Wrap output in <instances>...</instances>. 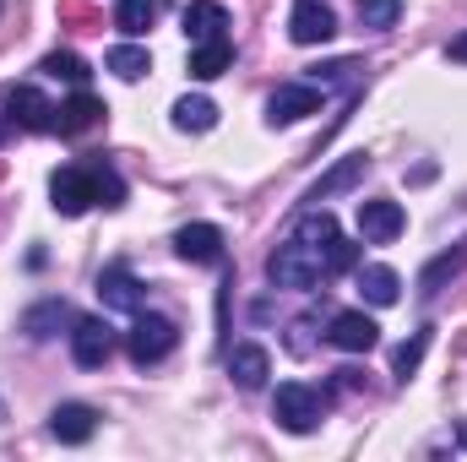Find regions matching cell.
Masks as SVG:
<instances>
[{
  "label": "cell",
  "instance_id": "22",
  "mask_svg": "<svg viewBox=\"0 0 467 462\" xmlns=\"http://www.w3.org/2000/svg\"><path fill=\"white\" fill-rule=\"evenodd\" d=\"M104 66H109V71H115L119 82H141V77H147V71H152V60H147V49H141V44H115V49H109V60H104Z\"/></svg>",
  "mask_w": 467,
  "mask_h": 462
},
{
  "label": "cell",
  "instance_id": "14",
  "mask_svg": "<svg viewBox=\"0 0 467 462\" xmlns=\"http://www.w3.org/2000/svg\"><path fill=\"white\" fill-rule=\"evenodd\" d=\"M104 115H109V110H104L93 93H71V99L55 110V131H60V136H82V131L104 125Z\"/></svg>",
  "mask_w": 467,
  "mask_h": 462
},
{
  "label": "cell",
  "instance_id": "12",
  "mask_svg": "<svg viewBox=\"0 0 467 462\" xmlns=\"http://www.w3.org/2000/svg\"><path fill=\"white\" fill-rule=\"evenodd\" d=\"M174 250H180L185 261H196V267H213V261H223V229H213V224H185V229L174 234Z\"/></svg>",
  "mask_w": 467,
  "mask_h": 462
},
{
  "label": "cell",
  "instance_id": "33",
  "mask_svg": "<svg viewBox=\"0 0 467 462\" xmlns=\"http://www.w3.org/2000/svg\"><path fill=\"white\" fill-rule=\"evenodd\" d=\"M0 419H5V408H0Z\"/></svg>",
  "mask_w": 467,
  "mask_h": 462
},
{
  "label": "cell",
  "instance_id": "18",
  "mask_svg": "<svg viewBox=\"0 0 467 462\" xmlns=\"http://www.w3.org/2000/svg\"><path fill=\"white\" fill-rule=\"evenodd\" d=\"M234 60V44L229 38H207V44H196L191 49V77L196 82H213V77H223Z\"/></svg>",
  "mask_w": 467,
  "mask_h": 462
},
{
  "label": "cell",
  "instance_id": "25",
  "mask_svg": "<svg viewBox=\"0 0 467 462\" xmlns=\"http://www.w3.org/2000/svg\"><path fill=\"white\" fill-rule=\"evenodd\" d=\"M44 71L49 77H60V82H71V88H88V60L82 55H71V49H55V55H44Z\"/></svg>",
  "mask_w": 467,
  "mask_h": 462
},
{
  "label": "cell",
  "instance_id": "29",
  "mask_svg": "<svg viewBox=\"0 0 467 462\" xmlns=\"http://www.w3.org/2000/svg\"><path fill=\"white\" fill-rule=\"evenodd\" d=\"M60 22H66V27H77V33H93V27H104L99 5H88V0H60Z\"/></svg>",
  "mask_w": 467,
  "mask_h": 462
},
{
  "label": "cell",
  "instance_id": "13",
  "mask_svg": "<svg viewBox=\"0 0 467 462\" xmlns=\"http://www.w3.org/2000/svg\"><path fill=\"white\" fill-rule=\"evenodd\" d=\"M180 22H185V38H191V44H207V38H229V11H223L218 0H191Z\"/></svg>",
  "mask_w": 467,
  "mask_h": 462
},
{
  "label": "cell",
  "instance_id": "16",
  "mask_svg": "<svg viewBox=\"0 0 467 462\" xmlns=\"http://www.w3.org/2000/svg\"><path fill=\"white\" fill-rule=\"evenodd\" d=\"M229 375L244 386V392H255V386H266V375H272V359H266V348L261 343H239L229 348Z\"/></svg>",
  "mask_w": 467,
  "mask_h": 462
},
{
  "label": "cell",
  "instance_id": "21",
  "mask_svg": "<svg viewBox=\"0 0 467 462\" xmlns=\"http://www.w3.org/2000/svg\"><path fill=\"white\" fill-rule=\"evenodd\" d=\"M152 22H158V0H119L115 5V27L125 38H141Z\"/></svg>",
  "mask_w": 467,
  "mask_h": 462
},
{
  "label": "cell",
  "instance_id": "23",
  "mask_svg": "<svg viewBox=\"0 0 467 462\" xmlns=\"http://www.w3.org/2000/svg\"><path fill=\"white\" fill-rule=\"evenodd\" d=\"M174 125L180 131H213L218 125V104L213 99H180L174 104Z\"/></svg>",
  "mask_w": 467,
  "mask_h": 462
},
{
  "label": "cell",
  "instance_id": "26",
  "mask_svg": "<svg viewBox=\"0 0 467 462\" xmlns=\"http://www.w3.org/2000/svg\"><path fill=\"white\" fill-rule=\"evenodd\" d=\"M294 239H310V245H332V239H337V218H332L327 207H310V213L299 218Z\"/></svg>",
  "mask_w": 467,
  "mask_h": 462
},
{
  "label": "cell",
  "instance_id": "30",
  "mask_svg": "<svg viewBox=\"0 0 467 462\" xmlns=\"http://www.w3.org/2000/svg\"><path fill=\"white\" fill-rule=\"evenodd\" d=\"M353 261H358V245H348V239L337 234V239L327 245V278H337V272H348Z\"/></svg>",
  "mask_w": 467,
  "mask_h": 462
},
{
  "label": "cell",
  "instance_id": "5",
  "mask_svg": "<svg viewBox=\"0 0 467 462\" xmlns=\"http://www.w3.org/2000/svg\"><path fill=\"white\" fill-rule=\"evenodd\" d=\"M71 353H77V364H82V370L109 364V353H115V332H109V321H99V316L77 321V327H71Z\"/></svg>",
  "mask_w": 467,
  "mask_h": 462
},
{
  "label": "cell",
  "instance_id": "31",
  "mask_svg": "<svg viewBox=\"0 0 467 462\" xmlns=\"http://www.w3.org/2000/svg\"><path fill=\"white\" fill-rule=\"evenodd\" d=\"M358 381H364V375H358V370H337V386H343V392H353V386H358Z\"/></svg>",
  "mask_w": 467,
  "mask_h": 462
},
{
  "label": "cell",
  "instance_id": "20",
  "mask_svg": "<svg viewBox=\"0 0 467 462\" xmlns=\"http://www.w3.org/2000/svg\"><path fill=\"white\" fill-rule=\"evenodd\" d=\"M358 294H364L369 305H397L402 278H397L391 267H364V272H358Z\"/></svg>",
  "mask_w": 467,
  "mask_h": 462
},
{
  "label": "cell",
  "instance_id": "32",
  "mask_svg": "<svg viewBox=\"0 0 467 462\" xmlns=\"http://www.w3.org/2000/svg\"><path fill=\"white\" fill-rule=\"evenodd\" d=\"M446 55H451V60H462V66H467V33H462V38H451V49H446Z\"/></svg>",
  "mask_w": 467,
  "mask_h": 462
},
{
  "label": "cell",
  "instance_id": "7",
  "mask_svg": "<svg viewBox=\"0 0 467 462\" xmlns=\"http://www.w3.org/2000/svg\"><path fill=\"white\" fill-rule=\"evenodd\" d=\"M5 120L22 131H55V104L38 88H11L5 93Z\"/></svg>",
  "mask_w": 467,
  "mask_h": 462
},
{
  "label": "cell",
  "instance_id": "15",
  "mask_svg": "<svg viewBox=\"0 0 467 462\" xmlns=\"http://www.w3.org/2000/svg\"><path fill=\"white\" fill-rule=\"evenodd\" d=\"M99 299H104V310H125V316H136L141 310V283L125 272V267H109L104 278H99Z\"/></svg>",
  "mask_w": 467,
  "mask_h": 462
},
{
  "label": "cell",
  "instance_id": "10",
  "mask_svg": "<svg viewBox=\"0 0 467 462\" xmlns=\"http://www.w3.org/2000/svg\"><path fill=\"white\" fill-rule=\"evenodd\" d=\"M402 224H408V213L397 202H358V234L369 245H391L402 234Z\"/></svg>",
  "mask_w": 467,
  "mask_h": 462
},
{
  "label": "cell",
  "instance_id": "6",
  "mask_svg": "<svg viewBox=\"0 0 467 462\" xmlns=\"http://www.w3.org/2000/svg\"><path fill=\"white\" fill-rule=\"evenodd\" d=\"M316 110H321V88H310V82H288V88H277L266 99V120L272 125H294V120L316 115Z\"/></svg>",
  "mask_w": 467,
  "mask_h": 462
},
{
  "label": "cell",
  "instance_id": "28",
  "mask_svg": "<svg viewBox=\"0 0 467 462\" xmlns=\"http://www.w3.org/2000/svg\"><path fill=\"white\" fill-rule=\"evenodd\" d=\"M424 348H430V327H424V332H413L408 343H402L397 353H391V370H397V381H408V375L419 370V359H424Z\"/></svg>",
  "mask_w": 467,
  "mask_h": 462
},
{
  "label": "cell",
  "instance_id": "27",
  "mask_svg": "<svg viewBox=\"0 0 467 462\" xmlns=\"http://www.w3.org/2000/svg\"><path fill=\"white\" fill-rule=\"evenodd\" d=\"M397 16H402V0H358V22L375 27V33L397 27Z\"/></svg>",
  "mask_w": 467,
  "mask_h": 462
},
{
  "label": "cell",
  "instance_id": "11",
  "mask_svg": "<svg viewBox=\"0 0 467 462\" xmlns=\"http://www.w3.org/2000/svg\"><path fill=\"white\" fill-rule=\"evenodd\" d=\"M332 343L343 348V353H369V348L380 343V327L364 316V310H337L332 316V332H327Z\"/></svg>",
  "mask_w": 467,
  "mask_h": 462
},
{
  "label": "cell",
  "instance_id": "24",
  "mask_svg": "<svg viewBox=\"0 0 467 462\" xmlns=\"http://www.w3.org/2000/svg\"><path fill=\"white\" fill-rule=\"evenodd\" d=\"M462 267H467V239L457 245V250H446L441 261H430V267H424V278H419V289H424V294H435V289H441L446 278H457Z\"/></svg>",
  "mask_w": 467,
  "mask_h": 462
},
{
  "label": "cell",
  "instance_id": "1",
  "mask_svg": "<svg viewBox=\"0 0 467 462\" xmlns=\"http://www.w3.org/2000/svg\"><path fill=\"white\" fill-rule=\"evenodd\" d=\"M49 196H55V213L77 218V213H88L93 202H99V207H119V202H125V185H119L109 169H99V163H71V169H60V174L49 180Z\"/></svg>",
  "mask_w": 467,
  "mask_h": 462
},
{
  "label": "cell",
  "instance_id": "8",
  "mask_svg": "<svg viewBox=\"0 0 467 462\" xmlns=\"http://www.w3.org/2000/svg\"><path fill=\"white\" fill-rule=\"evenodd\" d=\"M337 33V16L321 5V0H299L294 11H288V38L294 44H327Z\"/></svg>",
  "mask_w": 467,
  "mask_h": 462
},
{
  "label": "cell",
  "instance_id": "17",
  "mask_svg": "<svg viewBox=\"0 0 467 462\" xmlns=\"http://www.w3.org/2000/svg\"><path fill=\"white\" fill-rule=\"evenodd\" d=\"M364 169H369V158H364V152H358V158H343L327 180H316V185L305 191V202H310V207H321V202H332L337 191H353V185L364 180Z\"/></svg>",
  "mask_w": 467,
  "mask_h": 462
},
{
  "label": "cell",
  "instance_id": "9",
  "mask_svg": "<svg viewBox=\"0 0 467 462\" xmlns=\"http://www.w3.org/2000/svg\"><path fill=\"white\" fill-rule=\"evenodd\" d=\"M93 430H99V408H88V403H60V408L49 414V436L66 441V446L93 441Z\"/></svg>",
  "mask_w": 467,
  "mask_h": 462
},
{
  "label": "cell",
  "instance_id": "3",
  "mask_svg": "<svg viewBox=\"0 0 467 462\" xmlns=\"http://www.w3.org/2000/svg\"><path fill=\"white\" fill-rule=\"evenodd\" d=\"M272 414H277V425H283V430L310 436V430L321 425V414H327V397H321L316 386H305V381H283V386H277V397H272Z\"/></svg>",
  "mask_w": 467,
  "mask_h": 462
},
{
  "label": "cell",
  "instance_id": "2",
  "mask_svg": "<svg viewBox=\"0 0 467 462\" xmlns=\"http://www.w3.org/2000/svg\"><path fill=\"white\" fill-rule=\"evenodd\" d=\"M266 278L277 289H316L327 278V245H310V239H288L272 250L266 261Z\"/></svg>",
  "mask_w": 467,
  "mask_h": 462
},
{
  "label": "cell",
  "instance_id": "19",
  "mask_svg": "<svg viewBox=\"0 0 467 462\" xmlns=\"http://www.w3.org/2000/svg\"><path fill=\"white\" fill-rule=\"evenodd\" d=\"M66 321H71V305H66V299H44V305H33V310L22 316V332H27V338H55Z\"/></svg>",
  "mask_w": 467,
  "mask_h": 462
},
{
  "label": "cell",
  "instance_id": "4",
  "mask_svg": "<svg viewBox=\"0 0 467 462\" xmlns=\"http://www.w3.org/2000/svg\"><path fill=\"white\" fill-rule=\"evenodd\" d=\"M174 343H180L174 321H163V316H141V310H136V321H130V332H125V353H130V364H158Z\"/></svg>",
  "mask_w": 467,
  "mask_h": 462
}]
</instances>
